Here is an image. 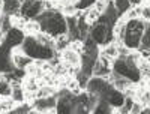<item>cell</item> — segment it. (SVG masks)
Masks as SVG:
<instances>
[{
  "label": "cell",
  "mask_w": 150,
  "mask_h": 114,
  "mask_svg": "<svg viewBox=\"0 0 150 114\" xmlns=\"http://www.w3.org/2000/svg\"><path fill=\"white\" fill-rule=\"evenodd\" d=\"M21 48H23V51L27 56H30L33 60H51L56 56V50L53 47H47V45L39 44L33 35L26 36Z\"/></svg>",
  "instance_id": "6da1fadb"
},
{
  "label": "cell",
  "mask_w": 150,
  "mask_h": 114,
  "mask_svg": "<svg viewBox=\"0 0 150 114\" xmlns=\"http://www.w3.org/2000/svg\"><path fill=\"white\" fill-rule=\"evenodd\" d=\"M144 26H146V20L143 18L126 21V32H125V36H123V44L129 50H138L141 36L144 32Z\"/></svg>",
  "instance_id": "7a4b0ae2"
},
{
  "label": "cell",
  "mask_w": 150,
  "mask_h": 114,
  "mask_svg": "<svg viewBox=\"0 0 150 114\" xmlns=\"http://www.w3.org/2000/svg\"><path fill=\"white\" fill-rule=\"evenodd\" d=\"M111 69H112V72H114V74L129 78L132 83H138V81L141 80L138 68L129 66L128 63H126V60H125V57H117V59L114 60V63H112Z\"/></svg>",
  "instance_id": "3957f363"
},
{
  "label": "cell",
  "mask_w": 150,
  "mask_h": 114,
  "mask_svg": "<svg viewBox=\"0 0 150 114\" xmlns=\"http://www.w3.org/2000/svg\"><path fill=\"white\" fill-rule=\"evenodd\" d=\"M56 105H57V95L48 96V98H36L32 102V107L38 110L39 114L56 113Z\"/></svg>",
  "instance_id": "277c9868"
},
{
  "label": "cell",
  "mask_w": 150,
  "mask_h": 114,
  "mask_svg": "<svg viewBox=\"0 0 150 114\" xmlns=\"http://www.w3.org/2000/svg\"><path fill=\"white\" fill-rule=\"evenodd\" d=\"M11 62L14 63L15 68H18V69H26L30 63H33V59L24 53L21 47H15V48L11 50Z\"/></svg>",
  "instance_id": "5b68a950"
},
{
  "label": "cell",
  "mask_w": 150,
  "mask_h": 114,
  "mask_svg": "<svg viewBox=\"0 0 150 114\" xmlns=\"http://www.w3.org/2000/svg\"><path fill=\"white\" fill-rule=\"evenodd\" d=\"M24 39H26V33L21 29L17 27H12L6 35H5V45H8L11 50L15 48V47H21Z\"/></svg>",
  "instance_id": "8992f818"
},
{
  "label": "cell",
  "mask_w": 150,
  "mask_h": 114,
  "mask_svg": "<svg viewBox=\"0 0 150 114\" xmlns=\"http://www.w3.org/2000/svg\"><path fill=\"white\" fill-rule=\"evenodd\" d=\"M110 81L107 78H102V77H96V75H93V77L89 78V81H87V87H86V90H89L95 95H101L102 90L105 89V86L108 84Z\"/></svg>",
  "instance_id": "52a82bcc"
},
{
  "label": "cell",
  "mask_w": 150,
  "mask_h": 114,
  "mask_svg": "<svg viewBox=\"0 0 150 114\" xmlns=\"http://www.w3.org/2000/svg\"><path fill=\"white\" fill-rule=\"evenodd\" d=\"M60 59L65 65H69V66H80L81 65V54L74 51L72 48H66L60 53Z\"/></svg>",
  "instance_id": "ba28073f"
},
{
  "label": "cell",
  "mask_w": 150,
  "mask_h": 114,
  "mask_svg": "<svg viewBox=\"0 0 150 114\" xmlns=\"http://www.w3.org/2000/svg\"><path fill=\"white\" fill-rule=\"evenodd\" d=\"M0 3H2V14L9 17L20 15V9H21L20 0H0Z\"/></svg>",
  "instance_id": "9c48e42d"
},
{
  "label": "cell",
  "mask_w": 150,
  "mask_h": 114,
  "mask_svg": "<svg viewBox=\"0 0 150 114\" xmlns=\"http://www.w3.org/2000/svg\"><path fill=\"white\" fill-rule=\"evenodd\" d=\"M71 42H72V41H71V38H69L68 33L59 35V36L54 38V50H56V51H59V53H62L63 50L69 48Z\"/></svg>",
  "instance_id": "30bf717a"
},
{
  "label": "cell",
  "mask_w": 150,
  "mask_h": 114,
  "mask_svg": "<svg viewBox=\"0 0 150 114\" xmlns=\"http://www.w3.org/2000/svg\"><path fill=\"white\" fill-rule=\"evenodd\" d=\"M140 51H150V20L146 21V26H144V32L141 36V42L138 47Z\"/></svg>",
  "instance_id": "8fae6325"
},
{
  "label": "cell",
  "mask_w": 150,
  "mask_h": 114,
  "mask_svg": "<svg viewBox=\"0 0 150 114\" xmlns=\"http://www.w3.org/2000/svg\"><path fill=\"white\" fill-rule=\"evenodd\" d=\"M137 66H138L141 80L146 81V83H150V63L147 62V59L141 57V59L138 60V65H137Z\"/></svg>",
  "instance_id": "7c38bea8"
},
{
  "label": "cell",
  "mask_w": 150,
  "mask_h": 114,
  "mask_svg": "<svg viewBox=\"0 0 150 114\" xmlns=\"http://www.w3.org/2000/svg\"><path fill=\"white\" fill-rule=\"evenodd\" d=\"M111 72H112L111 68L105 66L104 63H101L99 60L95 62V65H93V75H96V77H102V78H108Z\"/></svg>",
  "instance_id": "4fadbf2b"
},
{
  "label": "cell",
  "mask_w": 150,
  "mask_h": 114,
  "mask_svg": "<svg viewBox=\"0 0 150 114\" xmlns=\"http://www.w3.org/2000/svg\"><path fill=\"white\" fill-rule=\"evenodd\" d=\"M112 111H114V107H111L108 101H105L102 98H99L98 104H96V107L93 110V113H99V114H110Z\"/></svg>",
  "instance_id": "5bb4252c"
},
{
  "label": "cell",
  "mask_w": 150,
  "mask_h": 114,
  "mask_svg": "<svg viewBox=\"0 0 150 114\" xmlns=\"http://www.w3.org/2000/svg\"><path fill=\"white\" fill-rule=\"evenodd\" d=\"M99 54H104L110 59H117L119 57V51H117V45L114 42H111V44H107L104 45V48L99 51Z\"/></svg>",
  "instance_id": "9a60e30c"
},
{
  "label": "cell",
  "mask_w": 150,
  "mask_h": 114,
  "mask_svg": "<svg viewBox=\"0 0 150 114\" xmlns=\"http://www.w3.org/2000/svg\"><path fill=\"white\" fill-rule=\"evenodd\" d=\"M53 95H56V87L50 86V84H42L36 90V98H48Z\"/></svg>",
  "instance_id": "2e32d148"
},
{
  "label": "cell",
  "mask_w": 150,
  "mask_h": 114,
  "mask_svg": "<svg viewBox=\"0 0 150 114\" xmlns=\"http://www.w3.org/2000/svg\"><path fill=\"white\" fill-rule=\"evenodd\" d=\"M112 5H114V8L117 9V12H119L120 17H122L123 14H126V12L132 8L131 3H129V0H112Z\"/></svg>",
  "instance_id": "e0dca14e"
},
{
  "label": "cell",
  "mask_w": 150,
  "mask_h": 114,
  "mask_svg": "<svg viewBox=\"0 0 150 114\" xmlns=\"http://www.w3.org/2000/svg\"><path fill=\"white\" fill-rule=\"evenodd\" d=\"M99 15H101V12H99L95 6H92V8H89V9H86V20H87V23H89L90 26H93V24L98 23Z\"/></svg>",
  "instance_id": "ac0fdd59"
},
{
  "label": "cell",
  "mask_w": 150,
  "mask_h": 114,
  "mask_svg": "<svg viewBox=\"0 0 150 114\" xmlns=\"http://www.w3.org/2000/svg\"><path fill=\"white\" fill-rule=\"evenodd\" d=\"M38 32H41V24L39 21H36V20H29L27 24H26V27H24V33L27 35H36Z\"/></svg>",
  "instance_id": "d6986e66"
},
{
  "label": "cell",
  "mask_w": 150,
  "mask_h": 114,
  "mask_svg": "<svg viewBox=\"0 0 150 114\" xmlns=\"http://www.w3.org/2000/svg\"><path fill=\"white\" fill-rule=\"evenodd\" d=\"M32 104L30 102H27V101H24V102H20V104H17L15 105V108L12 110L11 113L12 114H30V111H32Z\"/></svg>",
  "instance_id": "ffe728a7"
},
{
  "label": "cell",
  "mask_w": 150,
  "mask_h": 114,
  "mask_svg": "<svg viewBox=\"0 0 150 114\" xmlns=\"http://www.w3.org/2000/svg\"><path fill=\"white\" fill-rule=\"evenodd\" d=\"M11 29H12L11 17H9V15H5V14H2V15H0V30H2V32H5V33H8Z\"/></svg>",
  "instance_id": "44dd1931"
},
{
  "label": "cell",
  "mask_w": 150,
  "mask_h": 114,
  "mask_svg": "<svg viewBox=\"0 0 150 114\" xmlns=\"http://www.w3.org/2000/svg\"><path fill=\"white\" fill-rule=\"evenodd\" d=\"M77 5H75V3H71V5H66V6H63V8H62L60 9V12H62V14H63L65 17H71V15H75V14H77Z\"/></svg>",
  "instance_id": "7402d4cb"
},
{
  "label": "cell",
  "mask_w": 150,
  "mask_h": 114,
  "mask_svg": "<svg viewBox=\"0 0 150 114\" xmlns=\"http://www.w3.org/2000/svg\"><path fill=\"white\" fill-rule=\"evenodd\" d=\"M143 108H144V107L138 102V101H135L134 105H132V108H131V114H141Z\"/></svg>",
  "instance_id": "603a6c76"
},
{
  "label": "cell",
  "mask_w": 150,
  "mask_h": 114,
  "mask_svg": "<svg viewBox=\"0 0 150 114\" xmlns=\"http://www.w3.org/2000/svg\"><path fill=\"white\" fill-rule=\"evenodd\" d=\"M131 6H143V0H129Z\"/></svg>",
  "instance_id": "cb8c5ba5"
},
{
  "label": "cell",
  "mask_w": 150,
  "mask_h": 114,
  "mask_svg": "<svg viewBox=\"0 0 150 114\" xmlns=\"http://www.w3.org/2000/svg\"><path fill=\"white\" fill-rule=\"evenodd\" d=\"M146 59H147V62H149V63H150V54H149V56H147V57H146Z\"/></svg>",
  "instance_id": "d4e9b609"
},
{
  "label": "cell",
  "mask_w": 150,
  "mask_h": 114,
  "mask_svg": "<svg viewBox=\"0 0 150 114\" xmlns=\"http://www.w3.org/2000/svg\"><path fill=\"white\" fill-rule=\"evenodd\" d=\"M0 15H2V3H0Z\"/></svg>",
  "instance_id": "484cf974"
},
{
  "label": "cell",
  "mask_w": 150,
  "mask_h": 114,
  "mask_svg": "<svg viewBox=\"0 0 150 114\" xmlns=\"http://www.w3.org/2000/svg\"><path fill=\"white\" fill-rule=\"evenodd\" d=\"M20 2H21V3H23V2H24V0H20Z\"/></svg>",
  "instance_id": "4316f807"
},
{
  "label": "cell",
  "mask_w": 150,
  "mask_h": 114,
  "mask_svg": "<svg viewBox=\"0 0 150 114\" xmlns=\"http://www.w3.org/2000/svg\"><path fill=\"white\" fill-rule=\"evenodd\" d=\"M149 89H150V83H149Z\"/></svg>",
  "instance_id": "83f0119b"
}]
</instances>
